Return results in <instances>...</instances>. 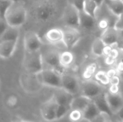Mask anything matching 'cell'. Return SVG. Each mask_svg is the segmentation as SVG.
Here are the masks:
<instances>
[{
    "label": "cell",
    "mask_w": 123,
    "mask_h": 122,
    "mask_svg": "<svg viewBox=\"0 0 123 122\" xmlns=\"http://www.w3.org/2000/svg\"><path fill=\"white\" fill-rule=\"evenodd\" d=\"M4 19L9 26L19 27L27 19V10L19 1L14 2L6 12Z\"/></svg>",
    "instance_id": "1"
},
{
    "label": "cell",
    "mask_w": 123,
    "mask_h": 122,
    "mask_svg": "<svg viewBox=\"0 0 123 122\" xmlns=\"http://www.w3.org/2000/svg\"><path fill=\"white\" fill-rule=\"evenodd\" d=\"M43 55L38 51H27L23 58V67L25 69L32 74H37L43 70Z\"/></svg>",
    "instance_id": "2"
},
{
    "label": "cell",
    "mask_w": 123,
    "mask_h": 122,
    "mask_svg": "<svg viewBox=\"0 0 123 122\" xmlns=\"http://www.w3.org/2000/svg\"><path fill=\"white\" fill-rule=\"evenodd\" d=\"M37 75L39 81L43 85L56 88H62V75L55 70H43Z\"/></svg>",
    "instance_id": "3"
},
{
    "label": "cell",
    "mask_w": 123,
    "mask_h": 122,
    "mask_svg": "<svg viewBox=\"0 0 123 122\" xmlns=\"http://www.w3.org/2000/svg\"><path fill=\"white\" fill-rule=\"evenodd\" d=\"M63 19L67 26L77 28L80 26L79 10L74 4L69 3L63 11Z\"/></svg>",
    "instance_id": "4"
},
{
    "label": "cell",
    "mask_w": 123,
    "mask_h": 122,
    "mask_svg": "<svg viewBox=\"0 0 123 122\" xmlns=\"http://www.w3.org/2000/svg\"><path fill=\"white\" fill-rule=\"evenodd\" d=\"M43 55V62H45L48 65L52 68V69L55 70L60 74L63 75V70L64 68L60 64V55L61 53L56 50L50 49L46 50Z\"/></svg>",
    "instance_id": "5"
},
{
    "label": "cell",
    "mask_w": 123,
    "mask_h": 122,
    "mask_svg": "<svg viewBox=\"0 0 123 122\" xmlns=\"http://www.w3.org/2000/svg\"><path fill=\"white\" fill-rule=\"evenodd\" d=\"M58 104L52 96L50 99L44 103L40 107V113L43 118L47 122H53L57 120Z\"/></svg>",
    "instance_id": "6"
},
{
    "label": "cell",
    "mask_w": 123,
    "mask_h": 122,
    "mask_svg": "<svg viewBox=\"0 0 123 122\" xmlns=\"http://www.w3.org/2000/svg\"><path fill=\"white\" fill-rule=\"evenodd\" d=\"M63 43L65 46L71 49L74 47L81 37V34L76 27L67 26L63 29Z\"/></svg>",
    "instance_id": "7"
},
{
    "label": "cell",
    "mask_w": 123,
    "mask_h": 122,
    "mask_svg": "<svg viewBox=\"0 0 123 122\" xmlns=\"http://www.w3.org/2000/svg\"><path fill=\"white\" fill-rule=\"evenodd\" d=\"M82 94L93 99L103 92V88L99 82L94 81H85L81 86Z\"/></svg>",
    "instance_id": "8"
},
{
    "label": "cell",
    "mask_w": 123,
    "mask_h": 122,
    "mask_svg": "<svg viewBox=\"0 0 123 122\" xmlns=\"http://www.w3.org/2000/svg\"><path fill=\"white\" fill-rule=\"evenodd\" d=\"M24 45L27 51H38L41 48L42 41L34 31H27L24 36Z\"/></svg>",
    "instance_id": "9"
},
{
    "label": "cell",
    "mask_w": 123,
    "mask_h": 122,
    "mask_svg": "<svg viewBox=\"0 0 123 122\" xmlns=\"http://www.w3.org/2000/svg\"><path fill=\"white\" fill-rule=\"evenodd\" d=\"M35 16L40 21H48L55 14V7L49 3H41L35 9Z\"/></svg>",
    "instance_id": "10"
},
{
    "label": "cell",
    "mask_w": 123,
    "mask_h": 122,
    "mask_svg": "<svg viewBox=\"0 0 123 122\" xmlns=\"http://www.w3.org/2000/svg\"><path fill=\"white\" fill-rule=\"evenodd\" d=\"M62 88L71 94L76 95L81 87L78 79L75 76L63 73L62 75Z\"/></svg>",
    "instance_id": "11"
},
{
    "label": "cell",
    "mask_w": 123,
    "mask_h": 122,
    "mask_svg": "<svg viewBox=\"0 0 123 122\" xmlns=\"http://www.w3.org/2000/svg\"><path fill=\"white\" fill-rule=\"evenodd\" d=\"M92 101L94 102V104H96V106H97V108L99 109V111L102 114H105L110 117L114 115V113L112 112L110 106V104L107 101V99L106 97V93H101L100 95L93 99Z\"/></svg>",
    "instance_id": "12"
},
{
    "label": "cell",
    "mask_w": 123,
    "mask_h": 122,
    "mask_svg": "<svg viewBox=\"0 0 123 122\" xmlns=\"http://www.w3.org/2000/svg\"><path fill=\"white\" fill-rule=\"evenodd\" d=\"M101 38L102 39L105 45H117L120 38L119 30L117 29L115 27H110L102 32Z\"/></svg>",
    "instance_id": "13"
},
{
    "label": "cell",
    "mask_w": 123,
    "mask_h": 122,
    "mask_svg": "<svg viewBox=\"0 0 123 122\" xmlns=\"http://www.w3.org/2000/svg\"><path fill=\"white\" fill-rule=\"evenodd\" d=\"M53 97L55 100L58 106L61 105H71L74 98V95L68 92L63 88H57Z\"/></svg>",
    "instance_id": "14"
},
{
    "label": "cell",
    "mask_w": 123,
    "mask_h": 122,
    "mask_svg": "<svg viewBox=\"0 0 123 122\" xmlns=\"http://www.w3.org/2000/svg\"><path fill=\"white\" fill-rule=\"evenodd\" d=\"M18 41H1L0 42V56L3 59L9 58L14 52Z\"/></svg>",
    "instance_id": "15"
},
{
    "label": "cell",
    "mask_w": 123,
    "mask_h": 122,
    "mask_svg": "<svg viewBox=\"0 0 123 122\" xmlns=\"http://www.w3.org/2000/svg\"><path fill=\"white\" fill-rule=\"evenodd\" d=\"M45 37L51 44L63 42V30L58 27L51 28L46 32Z\"/></svg>",
    "instance_id": "16"
},
{
    "label": "cell",
    "mask_w": 123,
    "mask_h": 122,
    "mask_svg": "<svg viewBox=\"0 0 123 122\" xmlns=\"http://www.w3.org/2000/svg\"><path fill=\"white\" fill-rule=\"evenodd\" d=\"M106 97L110 106L115 114H117L119 110L123 106V99L120 93L112 94L110 93H106Z\"/></svg>",
    "instance_id": "17"
},
{
    "label": "cell",
    "mask_w": 123,
    "mask_h": 122,
    "mask_svg": "<svg viewBox=\"0 0 123 122\" xmlns=\"http://www.w3.org/2000/svg\"><path fill=\"white\" fill-rule=\"evenodd\" d=\"M79 12H80V26L88 30L94 29L95 25L97 24L96 18L86 13L84 10L79 11Z\"/></svg>",
    "instance_id": "18"
},
{
    "label": "cell",
    "mask_w": 123,
    "mask_h": 122,
    "mask_svg": "<svg viewBox=\"0 0 123 122\" xmlns=\"http://www.w3.org/2000/svg\"><path fill=\"white\" fill-rule=\"evenodd\" d=\"M92 101V99H90L83 94L81 96H76L74 98V99L71 102V110L75 109V110H79V111H83Z\"/></svg>",
    "instance_id": "19"
},
{
    "label": "cell",
    "mask_w": 123,
    "mask_h": 122,
    "mask_svg": "<svg viewBox=\"0 0 123 122\" xmlns=\"http://www.w3.org/2000/svg\"><path fill=\"white\" fill-rule=\"evenodd\" d=\"M82 112H83V119L88 121L89 122L95 119L97 116H99L101 114L99 109L97 108V106H96V104L93 101H92L89 103V104Z\"/></svg>",
    "instance_id": "20"
},
{
    "label": "cell",
    "mask_w": 123,
    "mask_h": 122,
    "mask_svg": "<svg viewBox=\"0 0 123 122\" xmlns=\"http://www.w3.org/2000/svg\"><path fill=\"white\" fill-rule=\"evenodd\" d=\"M105 4L115 15L119 17L123 14V0H105Z\"/></svg>",
    "instance_id": "21"
},
{
    "label": "cell",
    "mask_w": 123,
    "mask_h": 122,
    "mask_svg": "<svg viewBox=\"0 0 123 122\" xmlns=\"http://www.w3.org/2000/svg\"><path fill=\"white\" fill-rule=\"evenodd\" d=\"M19 27H9L6 31L0 35V41H18L20 32L19 29Z\"/></svg>",
    "instance_id": "22"
},
{
    "label": "cell",
    "mask_w": 123,
    "mask_h": 122,
    "mask_svg": "<svg viewBox=\"0 0 123 122\" xmlns=\"http://www.w3.org/2000/svg\"><path fill=\"white\" fill-rule=\"evenodd\" d=\"M74 55L71 51L66 50L61 52L60 64L63 68H67L70 67L74 63Z\"/></svg>",
    "instance_id": "23"
},
{
    "label": "cell",
    "mask_w": 123,
    "mask_h": 122,
    "mask_svg": "<svg viewBox=\"0 0 123 122\" xmlns=\"http://www.w3.org/2000/svg\"><path fill=\"white\" fill-rule=\"evenodd\" d=\"M105 44L102 39L100 37H97L92 42V52L96 56H102L103 51L105 47Z\"/></svg>",
    "instance_id": "24"
},
{
    "label": "cell",
    "mask_w": 123,
    "mask_h": 122,
    "mask_svg": "<svg viewBox=\"0 0 123 122\" xmlns=\"http://www.w3.org/2000/svg\"><path fill=\"white\" fill-rule=\"evenodd\" d=\"M97 65L95 63H92L90 64H89L84 69V70L83 71L82 73V78L85 80V81H89L91 80L93 76H95V74L97 73Z\"/></svg>",
    "instance_id": "25"
},
{
    "label": "cell",
    "mask_w": 123,
    "mask_h": 122,
    "mask_svg": "<svg viewBox=\"0 0 123 122\" xmlns=\"http://www.w3.org/2000/svg\"><path fill=\"white\" fill-rule=\"evenodd\" d=\"M99 9V6L94 0H85L84 10L89 14L97 18V12Z\"/></svg>",
    "instance_id": "26"
},
{
    "label": "cell",
    "mask_w": 123,
    "mask_h": 122,
    "mask_svg": "<svg viewBox=\"0 0 123 122\" xmlns=\"http://www.w3.org/2000/svg\"><path fill=\"white\" fill-rule=\"evenodd\" d=\"M94 78L97 82H99L100 84L103 86H107L110 84V79L109 76H107V72L105 71H103V70L97 71L94 76Z\"/></svg>",
    "instance_id": "27"
},
{
    "label": "cell",
    "mask_w": 123,
    "mask_h": 122,
    "mask_svg": "<svg viewBox=\"0 0 123 122\" xmlns=\"http://www.w3.org/2000/svg\"><path fill=\"white\" fill-rule=\"evenodd\" d=\"M120 50L117 47H114L113 50H112V52H110V54L106 57L105 58V64L107 65H113L116 60L118 58L119 55H120Z\"/></svg>",
    "instance_id": "28"
},
{
    "label": "cell",
    "mask_w": 123,
    "mask_h": 122,
    "mask_svg": "<svg viewBox=\"0 0 123 122\" xmlns=\"http://www.w3.org/2000/svg\"><path fill=\"white\" fill-rule=\"evenodd\" d=\"M0 3H1L0 16L1 19H4L6 12L12 6V5L14 3V1L12 0H0Z\"/></svg>",
    "instance_id": "29"
},
{
    "label": "cell",
    "mask_w": 123,
    "mask_h": 122,
    "mask_svg": "<svg viewBox=\"0 0 123 122\" xmlns=\"http://www.w3.org/2000/svg\"><path fill=\"white\" fill-rule=\"evenodd\" d=\"M71 111V105H61L58 106L57 109V119H60L63 117L66 114Z\"/></svg>",
    "instance_id": "30"
},
{
    "label": "cell",
    "mask_w": 123,
    "mask_h": 122,
    "mask_svg": "<svg viewBox=\"0 0 123 122\" xmlns=\"http://www.w3.org/2000/svg\"><path fill=\"white\" fill-rule=\"evenodd\" d=\"M69 119L74 122H79L81 119H83V112L79 110L72 109L69 112Z\"/></svg>",
    "instance_id": "31"
},
{
    "label": "cell",
    "mask_w": 123,
    "mask_h": 122,
    "mask_svg": "<svg viewBox=\"0 0 123 122\" xmlns=\"http://www.w3.org/2000/svg\"><path fill=\"white\" fill-rule=\"evenodd\" d=\"M84 2L85 0H72L71 3L74 4L79 11H82L84 9Z\"/></svg>",
    "instance_id": "32"
},
{
    "label": "cell",
    "mask_w": 123,
    "mask_h": 122,
    "mask_svg": "<svg viewBox=\"0 0 123 122\" xmlns=\"http://www.w3.org/2000/svg\"><path fill=\"white\" fill-rule=\"evenodd\" d=\"M106 116H107V115L105 114H100L99 116H97L95 119H94L93 120H92L89 122H109L107 121ZM110 117V116H109Z\"/></svg>",
    "instance_id": "33"
},
{
    "label": "cell",
    "mask_w": 123,
    "mask_h": 122,
    "mask_svg": "<svg viewBox=\"0 0 123 122\" xmlns=\"http://www.w3.org/2000/svg\"><path fill=\"white\" fill-rule=\"evenodd\" d=\"M9 24H7V22H6V20L4 19H1V20H0V28H1V33H0V35L1 34H3L6 29L9 27Z\"/></svg>",
    "instance_id": "34"
},
{
    "label": "cell",
    "mask_w": 123,
    "mask_h": 122,
    "mask_svg": "<svg viewBox=\"0 0 123 122\" xmlns=\"http://www.w3.org/2000/svg\"><path fill=\"white\" fill-rule=\"evenodd\" d=\"M115 27L118 30H120V29L123 28V14H122L120 16L118 17V19H117V22L115 23Z\"/></svg>",
    "instance_id": "35"
},
{
    "label": "cell",
    "mask_w": 123,
    "mask_h": 122,
    "mask_svg": "<svg viewBox=\"0 0 123 122\" xmlns=\"http://www.w3.org/2000/svg\"><path fill=\"white\" fill-rule=\"evenodd\" d=\"M115 45H106L105 47V49H104V51H103V55L107 57L108 56L110 52H112V50H113V48L115 47L114 46Z\"/></svg>",
    "instance_id": "36"
},
{
    "label": "cell",
    "mask_w": 123,
    "mask_h": 122,
    "mask_svg": "<svg viewBox=\"0 0 123 122\" xmlns=\"http://www.w3.org/2000/svg\"><path fill=\"white\" fill-rule=\"evenodd\" d=\"M120 88L118 85H110L109 88V93L112 94H117L119 93Z\"/></svg>",
    "instance_id": "37"
},
{
    "label": "cell",
    "mask_w": 123,
    "mask_h": 122,
    "mask_svg": "<svg viewBox=\"0 0 123 122\" xmlns=\"http://www.w3.org/2000/svg\"><path fill=\"white\" fill-rule=\"evenodd\" d=\"M120 78L121 77L117 76H115L110 78V85H120Z\"/></svg>",
    "instance_id": "38"
},
{
    "label": "cell",
    "mask_w": 123,
    "mask_h": 122,
    "mask_svg": "<svg viewBox=\"0 0 123 122\" xmlns=\"http://www.w3.org/2000/svg\"><path fill=\"white\" fill-rule=\"evenodd\" d=\"M107 76H109V78L110 79L111 78H112L115 76H117L119 73H118L117 68H111L107 72Z\"/></svg>",
    "instance_id": "39"
},
{
    "label": "cell",
    "mask_w": 123,
    "mask_h": 122,
    "mask_svg": "<svg viewBox=\"0 0 123 122\" xmlns=\"http://www.w3.org/2000/svg\"><path fill=\"white\" fill-rule=\"evenodd\" d=\"M117 71L119 73L122 74L123 73V60H121L117 65V67H116Z\"/></svg>",
    "instance_id": "40"
},
{
    "label": "cell",
    "mask_w": 123,
    "mask_h": 122,
    "mask_svg": "<svg viewBox=\"0 0 123 122\" xmlns=\"http://www.w3.org/2000/svg\"><path fill=\"white\" fill-rule=\"evenodd\" d=\"M117 47L120 50L123 52V39H120L118 42L117 43Z\"/></svg>",
    "instance_id": "41"
},
{
    "label": "cell",
    "mask_w": 123,
    "mask_h": 122,
    "mask_svg": "<svg viewBox=\"0 0 123 122\" xmlns=\"http://www.w3.org/2000/svg\"><path fill=\"white\" fill-rule=\"evenodd\" d=\"M117 115L118 118L120 119V120L123 122V106L119 110V111L117 113Z\"/></svg>",
    "instance_id": "42"
},
{
    "label": "cell",
    "mask_w": 123,
    "mask_h": 122,
    "mask_svg": "<svg viewBox=\"0 0 123 122\" xmlns=\"http://www.w3.org/2000/svg\"><path fill=\"white\" fill-rule=\"evenodd\" d=\"M94 1L97 2L99 8H100L101 6H102V5L105 4V0H94Z\"/></svg>",
    "instance_id": "43"
},
{
    "label": "cell",
    "mask_w": 123,
    "mask_h": 122,
    "mask_svg": "<svg viewBox=\"0 0 123 122\" xmlns=\"http://www.w3.org/2000/svg\"><path fill=\"white\" fill-rule=\"evenodd\" d=\"M119 33H120V38H121V39H123V28L119 30Z\"/></svg>",
    "instance_id": "44"
},
{
    "label": "cell",
    "mask_w": 123,
    "mask_h": 122,
    "mask_svg": "<svg viewBox=\"0 0 123 122\" xmlns=\"http://www.w3.org/2000/svg\"><path fill=\"white\" fill-rule=\"evenodd\" d=\"M12 122H22V120H20V119H14Z\"/></svg>",
    "instance_id": "45"
},
{
    "label": "cell",
    "mask_w": 123,
    "mask_h": 122,
    "mask_svg": "<svg viewBox=\"0 0 123 122\" xmlns=\"http://www.w3.org/2000/svg\"><path fill=\"white\" fill-rule=\"evenodd\" d=\"M12 1H14V2H18V1H20L21 0H12Z\"/></svg>",
    "instance_id": "46"
},
{
    "label": "cell",
    "mask_w": 123,
    "mask_h": 122,
    "mask_svg": "<svg viewBox=\"0 0 123 122\" xmlns=\"http://www.w3.org/2000/svg\"><path fill=\"white\" fill-rule=\"evenodd\" d=\"M120 77H121V78H123V73H122V74H120Z\"/></svg>",
    "instance_id": "47"
},
{
    "label": "cell",
    "mask_w": 123,
    "mask_h": 122,
    "mask_svg": "<svg viewBox=\"0 0 123 122\" xmlns=\"http://www.w3.org/2000/svg\"><path fill=\"white\" fill-rule=\"evenodd\" d=\"M22 122H27V121H22Z\"/></svg>",
    "instance_id": "48"
},
{
    "label": "cell",
    "mask_w": 123,
    "mask_h": 122,
    "mask_svg": "<svg viewBox=\"0 0 123 122\" xmlns=\"http://www.w3.org/2000/svg\"><path fill=\"white\" fill-rule=\"evenodd\" d=\"M123 122L122 121H117V122Z\"/></svg>",
    "instance_id": "49"
}]
</instances>
